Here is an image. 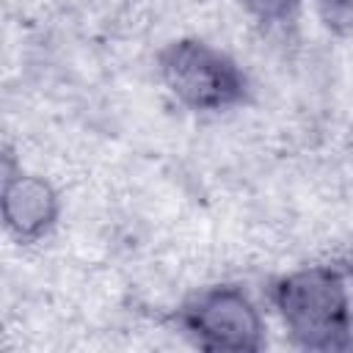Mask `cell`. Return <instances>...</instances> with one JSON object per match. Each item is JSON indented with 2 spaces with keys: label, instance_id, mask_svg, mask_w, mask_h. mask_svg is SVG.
<instances>
[{
  "label": "cell",
  "instance_id": "5",
  "mask_svg": "<svg viewBox=\"0 0 353 353\" xmlns=\"http://www.w3.org/2000/svg\"><path fill=\"white\" fill-rule=\"evenodd\" d=\"M265 33H284L298 25L301 0H234Z\"/></svg>",
  "mask_w": 353,
  "mask_h": 353
},
{
  "label": "cell",
  "instance_id": "3",
  "mask_svg": "<svg viewBox=\"0 0 353 353\" xmlns=\"http://www.w3.org/2000/svg\"><path fill=\"white\" fill-rule=\"evenodd\" d=\"M174 325L199 350L259 353L268 345L265 317L240 284H210L190 292L171 314Z\"/></svg>",
  "mask_w": 353,
  "mask_h": 353
},
{
  "label": "cell",
  "instance_id": "6",
  "mask_svg": "<svg viewBox=\"0 0 353 353\" xmlns=\"http://www.w3.org/2000/svg\"><path fill=\"white\" fill-rule=\"evenodd\" d=\"M317 6L328 28L339 33L353 30V0H317Z\"/></svg>",
  "mask_w": 353,
  "mask_h": 353
},
{
  "label": "cell",
  "instance_id": "2",
  "mask_svg": "<svg viewBox=\"0 0 353 353\" xmlns=\"http://www.w3.org/2000/svg\"><path fill=\"white\" fill-rule=\"evenodd\" d=\"M154 69L165 91L190 113L215 116L245 108L251 102V77L215 44L179 36L157 50Z\"/></svg>",
  "mask_w": 353,
  "mask_h": 353
},
{
  "label": "cell",
  "instance_id": "4",
  "mask_svg": "<svg viewBox=\"0 0 353 353\" xmlns=\"http://www.w3.org/2000/svg\"><path fill=\"white\" fill-rule=\"evenodd\" d=\"M0 215L8 237L19 245L41 243L44 237H50L61 218V196L55 185L41 174L17 165L8 149L3 157Z\"/></svg>",
  "mask_w": 353,
  "mask_h": 353
},
{
  "label": "cell",
  "instance_id": "1",
  "mask_svg": "<svg viewBox=\"0 0 353 353\" xmlns=\"http://www.w3.org/2000/svg\"><path fill=\"white\" fill-rule=\"evenodd\" d=\"M268 301L292 347L309 353L353 350V290L339 262L303 265L276 276Z\"/></svg>",
  "mask_w": 353,
  "mask_h": 353
},
{
  "label": "cell",
  "instance_id": "7",
  "mask_svg": "<svg viewBox=\"0 0 353 353\" xmlns=\"http://www.w3.org/2000/svg\"><path fill=\"white\" fill-rule=\"evenodd\" d=\"M339 265H342V268H345V273H347V279H350V281H353V254H350V256H345V259H342V262H339Z\"/></svg>",
  "mask_w": 353,
  "mask_h": 353
}]
</instances>
